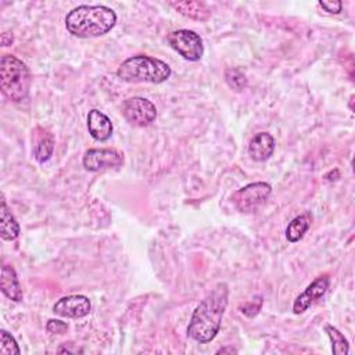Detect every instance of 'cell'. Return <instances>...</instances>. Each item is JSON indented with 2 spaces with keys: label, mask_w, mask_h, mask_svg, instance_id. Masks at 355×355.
Returning <instances> with one entry per match:
<instances>
[{
  "label": "cell",
  "mask_w": 355,
  "mask_h": 355,
  "mask_svg": "<svg viewBox=\"0 0 355 355\" xmlns=\"http://www.w3.org/2000/svg\"><path fill=\"white\" fill-rule=\"evenodd\" d=\"M319 6H320L326 12H329V14H340L341 10H343V3L338 1V0H336V1H333V0H330V1L320 0V1H319Z\"/></svg>",
  "instance_id": "23"
},
{
  "label": "cell",
  "mask_w": 355,
  "mask_h": 355,
  "mask_svg": "<svg viewBox=\"0 0 355 355\" xmlns=\"http://www.w3.org/2000/svg\"><path fill=\"white\" fill-rule=\"evenodd\" d=\"M272 194V186L266 182H252L233 193L232 201L240 212H252L265 204Z\"/></svg>",
  "instance_id": "5"
},
{
  "label": "cell",
  "mask_w": 355,
  "mask_h": 355,
  "mask_svg": "<svg viewBox=\"0 0 355 355\" xmlns=\"http://www.w3.org/2000/svg\"><path fill=\"white\" fill-rule=\"evenodd\" d=\"M87 130L97 141H105L112 136L111 119L98 110H90L87 114Z\"/></svg>",
  "instance_id": "11"
},
{
  "label": "cell",
  "mask_w": 355,
  "mask_h": 355,
  "mask_svg": "<svg viewBox=\"0 0 355 355\" xmlns=\"http://www.w3.org/2000/svg\"><path fill=\"white\" fill-rule=\"evenodd\" d=\"M171 6L179 11L182 15L189 17L191 19L197 21H207L211 17V10L207 7L202 1H194V0H186V1H178L171 3Z\"/></svg>",
  "instance_id": "15"
},
{
  "label": "cell",
  "mask_w": 355,
  "mask_h": 355,
  "mask_svg": "<svg viewBox=\"0 0 355 355\" xmlns=\"http://www.w3.org/2000/svg\"><path fill=\"white\" fill-rule=\"evenodd\" d=\"M169 46L187 61H198L204 54L202 39L198 33L189 29H178L166 37Z\"/></svg>",
  "instance_id": "6"
},
{
  "label": "cell",
  "mask_w": 355,
  "mask_h": 355,
  "mask_svg": "<svg viewBox=\"0 0 355 355\" xmlns=\"http://www.w3.org/2000/svg\"><path fill=\"white\" fill-rule=\"evenodd\" d=\"M46 329L49 333H53V334H62L64 331H67L68 329V324L65 322H61V320H57V319H50L46 324Z\"/></svg>",
  "instance_id": "22"
},
{
  "label": "cell",
  "mask_w": 355,
  "mask_h": 355,
  "mask_svg": "<svg viewBox=\"0 0 355 355\" xmlns=\"http://www.w3.org/2000/svg\"><path fill=\"white\" fill-rule=\"evenodd\" d=\"M82 164L90 172L115 168L123 164V154L115 148H90L85 153Z\"/></svg>",
  "instance_id": "8"
},
{
  "label": "cell",
  "mask_w": 355,
  "mask_h": 355,
  "mask_svg": "<svg viewBox=\"0 0 355 355\" xmlns=\"http://www.w3.org/2000/svg\"><path fill=\"white\" fill-rule=\"evenodd\" d=\"M12 42H14V37H12L11 33H8V32H3V33H1V44H3V46H8V44H11Z\"/></svg>",
  "instance_id": "24"
},
{
  "label": "cell",
  "mask_w": 355,
  "mask_h": 355,
  "mask_svg": "<svg viewBox=\"0 0 355 355\" xmlns=\"http://www.w3.org/2000/svg\"><path fill=\"white\" fill-rule=\"evenodd\" d=\"M330 286V277L329 275H320L318 276L294 301L293 304V312L295 315H300L305 312L311 305H313L316 301H319L327 291Z\"/></svg>",
  "instance_id": "9"
},
{
  "label": "cell",
  "mask_w": 355,
  "mask_h": 355,
  "mask_svg": "<svg viewBox=\"0 0 355 355\" xmlns=\"http://www.w3.org/2000/svg\"><path fill=\"white\" fill-rule=\"evenodd\" d=\"M171 73L172 69L166 62L143 54L126 58L116 69L118 78L129 83H162L169 79Z\"/></svg>",
  "instance_id": "3"
},
{
  "label": "cell",
  "mask_w": 355,
  "mask_h": 355,
  "mask_svg": "<svg viewBox=\"0 0 355 355\" xmlns=\"http://www.w3.org/2000/svg\"><path fill=\"white\" fill-rule=\"evenodd\" d=\"M261 306H262V298L258 297V298H257V302H255V298H254L252 301H250V302L241 305L240 309H241V313H243V315H245V316H248V318H252V316H255V315L259 312Z\"/></svg>",
  "instance_id": "21"
},
{
  "label": "cell",
  "mask_w": 355,
  "mask_h": 355,
  "mask_svg": "<svg viewBox=\"0 0 355 355\" xmlns=\"http://www.w3.org/2000/svg\"><path fill=\"white\" fill-rule=\"evenodd\" d=\"M116 24V14L105 6H79L65 17L67 31L76 37H97L108 33Z\"/></svg>",
  "instance_id": "2"
},
{
  "label": "cell",
  "mask_w": 355,
  "mask_h": 355,
  "mask_svg": "<svg viewBox=\"0 0 355 355\" xmlns=\"http://www.w3.org/2000/svg\"><path fill=\"white\" fill-rule=\"evenodd\" d=\"M19 234V225L11 211L8 209L6 200L1 198L0 207V237L7 241H12Z\"/></svg>",
  "instance_id": "16"
},
{
  "label": "cell",
  "mask_w": 355,
  "mask_h": 355,
  "mask_svg": "<svg viewBox=\"0 0 355 355\" xmlns=\"http://www.w3.org/2000/svg\"><path fill=\"white\" fill-rule=\"evenodd\" d=\"M225 80L236 92L243 90L247 86V78L239 68H227L225 71Z\"/></svg>",
  "instance_id": "19"
},
{
  "label": "cell",
  "mask_w": 355,
  "mask_h": 355,
  "mask_svg": "<svg viewBox=\"0 0 355 355\" xmlns=\"http://www.w3.org/2000/svg\"><path fill=\"white\" fill-rule=\"evenodd\" d=\"M216 354H237V349L233 347H223V348H219Z\"/></svg>",
  "instance_id": "25"
},
{
  "label": "cell",
  "mask_w": 355,
  "mask_h": 355,
  "mask_svg": "<svg viewBox=\"0 0 355 355\" xmlns=\"http://www.w3.org/2000/svg\"><path fill=\"white\" fill-rule=\"evenodd\" d=\"M121 112L129 125L144 128L153 123L157 118L155 105L144 97H129L122 103Z\"/></svg>",
  "instance_id": "7"
},
{
  "label": "cell",
  "mask_w": 355,
  "mask_h": 355,
  "mask_svg": "<svg viewBox=\"0 0 355 355\" xmlns=\"http://www.w3.org/2000/svg\"><path fill=\"white\" fill-rule=\"evenodd\" d=\"M275 151V139L268 132L257 133L248 143V155L257 162H263L270 158Z\"/></svg>",
  "instance_id": "12"
},
{
  "label": "cell",
  "mask_w": 355,
  "mask_h": 355,
  "mask_svg": "<svg viewBox=\"0 0 355 355\" xmlns=\"http://www.w3.org/2000/svg\"><path fill=\"white\" fill-rule=\"evenodd\" d=\"M311 214L309 212H305V214H301L298 216H295L286 227V237L290 243H297L300 241L304 234L308 232L309 226H311Z\"/></svg>",
  "instance_id": "17"
},
{
  "label": "cell",
  "mask_w": 355,
  "mask_h": 355,
  "mask_svg": "<svg viewBox=\"0 0 355 355\" xmlns=\"http://www.w3.org/2000/svg\"><path fill=\"white\" fill-rule=\"evenodd\" d=\"M0 288H1V293L11 301L18 302L24 297L21 286H19V280L17 277V272L11 265L3 263V266H1Z\"/></svg>",
  "instance_id": "14"
},
{
  "label": "cell",
  "mask_w": 355,
  "mask_h": 355,
  "mask_svg": "<svg viewBox=\"0 0 355 355\" xmlns=\"http://www.w3.org/2000/svg\"><path fill=\"white\" fill-rule=\"evenodd\" d=\"M0 87L11 101H22L29 94L31 75L28 67L15 55L4 54L0 60Z\"/></svg>",
  "instance_id": "4"
},
{
  "label": "cell",
  "mask_w": 355,
  "mask_h": 355,
  "mask_svg": "<svg viewBox=\"0 0 355 355\" xmlns=\"http://www.w3.org/2000/svg\"><path fill=\"white\" fill-rule=\"evenodd\" d=\"M330 341H331V351L334 355H347L349 352V344L345 336L334 326L326 324L324 327Z\"/></svg>",
  "instance_id": "18"
},
{
  "label": "cell",
  "mask_w": 355,
  "mask_h": 355,
  "mask_svg": "<svg viewBox=\"0 0 355 355\" xmlns=\"http://www.w3.org/2000/svg\"><path fill=\"white\" fill-rule=\"evenodd\" d=\"M54 151V139L53 135L43 129V128H36L35 135H33V157L37 162L43 164L47 162Z\"/></svg>",
  "instance_id": "13"
},
{
  "label": "cell",
  "mask_w": 355,
  "mask_h": 355,
  "mask_svg": "<svg viewBox=\"0 0 355 355\" xmlns=\"http://www.w3.org/2000/svg\"><path fill=\"white\" fill-rule=\"evenodd\" d=\"M227 298V286L219 283L194 309L187 326V336L197 343L212 341L219 333Z\"/></svg>",
  "instance_id": "1"
},
{
  "label": "cell",
  "mask_w": 355,
  "mask_h": 355,
  "mask_svg": "<svg viewBox=\"0 0 355 355\" xmlns=\"http://www.w3.org/2000/svg\"><path fill=\"white\" fill-rule=\"evenodd\" d=\"M0 354L1 355H19L21 349L15 338L6 330L0 331Z\"/></svg>",
  "instance_id": "20"
},
{
  "label": "cell",
  "mask_w": 355,
  "mask_h": 355,
  "mask_svg": "<svg viewBox=\"0 0 355 355\" xmlns=\"http://www.w3.org/2000/svg\"><path fill=\"white\" fill-rule=\"evenodd\" d=\"M90 309H92L90 300L86 295H80V294L62 297L53 305V312L55 315L64 316V318H72V319L85 318L86 315L90 313Z\"/></svg>",
  "instance_id": "10"
}]
</instances>
